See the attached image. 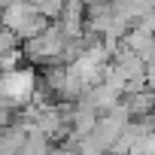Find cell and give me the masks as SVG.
<instances>
[{
    "label": "cell",
    "instance_id": "2",
    "mask_svg": "<svg viewBox=\"0 0 155 155\" xmlns=\"http://www.w3.org/2000/svg\"><path fill=\"white\" fill-rule=\"evenodd\" d=\"M64 43H67V34L58 31V28H46L40 37H34L28 43V55L34 61H52L64 52Z\"/></svg>",
    "mask_w": 155,
    "mask_h": 155
},
{
    "label": "cell",
    "instance_id": "3",
    "mask_svg": "<svg viewBox=\"0 0 155 155\" xmlns=\"http://www.w3.org/2000/svg\"><path fill=\"white\" fill-rule=\"evenodd\" d=\"M9 110H12V107H9L3 97H0V125H9V119H12V116H9Z\"/></svg>",
    "mask_w": 155,
    "mask_h": 155
},
{
    "label": "cell",
    "instance_id": "1",
    "mask_svg": "<svg viewBox=\"0 0 155 155\" xmlns=\"http://www.w3.org/2000/svg\"><path fill=\"white\" fill-rule=\"evenodd\" d=\"M34 94H37V73L31 67H15V70L0 73V97L9 107L28 104Z\"/></svg>",
    "mask_w": 155,
    "mask_h": 155
}]
</instances>
